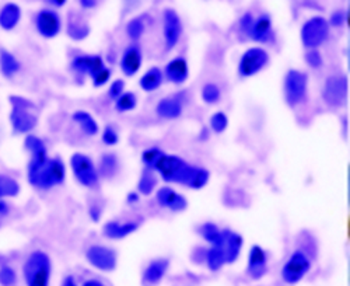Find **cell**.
Masks as SVG:
<instances>
[{"instance_id":"1","label":"cell","mask_w":350,"mask_h":286,"mask_svg":"<svg viewBox=\"0 0 350 286\" xmlns=\"http://www.w3.org/2000/svg\"><path fill=\"white\" fill-rule=\"evenodd\" d=\"M10 124L16 135L30 133L38 124V107L25 97L10 96Z\"/></svg>"},{"instance_id":"2","label":"cell","mask_w":350,"mask_h":286,"mask_svg":"<svg viewBox=\"0 0 350 286\" xmlns=\"http://www.w3.org/2000/svg\"><path fill=\"white\" fill-rule=\"evenodd\" d=\"M51 275L52 261L45 251L36 250L27 257L23 265L25 286H49Z\"/></svg>"},{"instance_id":"3","label":"cell","mask_w":350,"mask_h":286,"mask_svg":"<svg viewBox=\"0 0 350 286\" xmlns=\"http://www.w3.org/2000/svg\"><path fill=\"white\" fill-rule=\"evenodd\" d=\"M27 179L28 183L38 190H51L65 183L66 167L59 157L48 159L42 167L27 173Z\"/></svg>"},{"instance_id":"4","label":"cell","mask_w":350,"mask_h":286,"mask_svg":"<svg viewBox=\"0 0 350 286\" xmlns=\"http://www.w3.org/2000/svg\"><path fill=\"white\" fill-rule=\"evenodd\" d=\"M154 170L159 171V174L165 183H177L187 187L192 177L195 166L189 164L180 156L164 153Z\"/></svg>"},{"instance_id":"5","label":"cell","mask_w":350,"mask_h":286,"mask_svg":"<svg viewBox=\"0 0 350 286\" xmlns=\"http://www.w3.org/2000/svg\"><path fill=\"white\" fill-rule=\"evenodd\" d=\"M240 30L250 40L259 44H271L276 40L272 18L268 14H260L256 18L251 13L244 14L240 18Z\"/></svg>"},{"instance_id":"6","label":"cell","mask_w":350,"mask_h":286,"mask_svg":"<svg viewBox=\"0 0 350 286\" xmlns=\"http://www.w3.org/2000/svg\"><path fill=\"white\" fill-rule=\"evenodd\" d=\"M329 31H331V27L327 18H324L323 16L311 17L301 27V31H300L301 44L308 51L317 49L327 42V40L329 38Z\"/></svg>"},{"instance_id":"7","label":"cell","mask_w":350,"mask_h":286,"mask_svg":"<svg viewBox=\"0 0 350 286\" xmlns=\"http://www.w3.org/2000/svg\"><path fill=\"white\" fill-rule=\"evenodd\" d=\"M308 76L297 69H290L284 77V99L288 107L300 105L307 96Z\"/></svg>"},{"instance_id":"8","label":"cell","mask_w":350,"mask_h":286,"mask_svg":"<svg viewBox=\"0 0 350 286\" xmlns=\"http://www.w3.org/2000/svg\"><path fill=\"white\" fill-rule=\"evenodd\" d=\"M311 267L312 263L310 257L303 250H296L282 268V279L288 285H297L306 278Z\"/></svg>"},{"instance_id":"9","label":"cell","mask_w":350,"mask_h":286,"mask_svg":"<svg viewBox=\"0 0 350 286\" xmlns=\"http://www.w3.org/2000/svg\"><path fill=\"white\" fill-rule=\"evenodd\" d=\"M70 167L76 180L87 188H94L98 185V171L90 156L84 153H75L70 157Z\"/></svg>"},{"instance_id":"10","label":"cell","mask_w":350,"mask_h":286,"mask_svg":"<svg viewBox=\"0 0 350 286\" xmlns=\"http://www.w3.org/2000/svg\"><path fill=\"white\" fill-rule=\"evenodd\" d=\"M349 86L343 75H332L325 80L323 99L332 108H340L347 101Z\"/></svg>"},{"instance_id":"11","label":"cell","mask_w":350,"mask_h":286,"mask_svg":"<svg viewBox=\"0 0 350 286\" xmlns=\"http://www.w3.org/2000/svg\"><path fill=\"white\" fill-rule=\"evenodd\" d=\"M269 64V53L264 48L247 49L239 62V75L241 77H251L258 75Z\"/></svg>"},{"instance_id":"12","label":"cell","mask_w":350,"mask_h":286,"mask_svg":"<svg viewBox=\"0 0 350 286\" xmlns=\"http://www.w3.org/2000/svg\"><path fill=\"white\" fill-rule=\"evenodd\" d=\"M85 259L90 265L103 271L112 272L118 264V255L116 251L105 246H92L85 251Z\"/></svg>"},{"instance_id":"13","label":"cell","mask_w":350,"mask_h":286,"mask_svg":"<svg viewBox=\"0 0 350 286\" xmlns=\"http://www.w3.org/2000/svg\"><path fill=\"white\" fill-rule=\"evenodd\" d=\"M36 28L42 38H55L62 30L61 16L52 9H42L36 16Z\"/></svg>"},{"instance_id":"14","label":"cell","mask_w":350,"mask_h":286,"mask_svg":"<svg viewBox=\"0 0 350 286\" xmlns=\"http://www.w3.org/2000/svg\"><path fill=\"white\" fill-rule=\"evenodd\" d=\"M163 34H164V44H165L167 51L174 49L181 40L183 21H181L178 13L172 9L164 10Z\"/></svg>"},{"instance_id":"15","label":"cell","mask_w":350,"mask_h":286,"mask_svg":"<svg viewBox=\"0 0 350 286\" xmlns=\"http://www.w3.org/2000/svg\"><path fill=\"white\" fill-rule=\"evenodd\" d=\"M267 274H268V254L260 246L254 244L248 254L247 275L254 281H259Z\"/></svg>"},{"instance_id":"16","label":"cell","mask_w":350,"mask_h":286,"mask_svg":"<svg viewBox=\"0 0 350 286\" xmlns=\"http://www.w3.org/2000/svg\"><path fill=\"white\" fill-rule=\"evenodd\" d=\"M25 149L31 153V160L28 164V173L30 171H36L40 167H42L48 161V151L42 139H40L36 135H28L24 140Z\"/></svg>"},{"instance_id":"17","label":"cell","mask_w":350,"mask_h":286,"mask_svg":"<svg viewBox=\"0 0 350 286\" xmlns=\"http://www.w3.org/2000/svg\"><path fill=\"white\" fill-rule=\"evenodd\" d=\"M156 199L161 208L172 212H183L188 208V199L171 187H161L156 192Z\"/></svg>"},{"instance_id":"18","label":"cell","mask_w":350,"mask_h":286,"mask_svg":"<svg viewBox=\"0 0 350 286\" xmlns=\"http://www.w3.org/2000/svg\"><path fill=\"white\" fill-rule=\"evenodd\" d=\"M244 246V239L240 233L230 231V229H223V251L226 257V264H234L241 254Z\"/></svg>"},{"instance_id":"19","label":"cell","mask_w":350,"mask_h":286,"mask_svg":"<svg viewBox=\"0 0 350 286\" xmlns=\"http://www.w3.org/2000/svg\"><path fill=\"white\" fill-rule=\"evenodd\" d=\"M70 68L73 72L80 75L96 76L103 68H105L101 55H80L73 58Z\"/></svg>"},{"instance_id":"20","label":"cell","mask_w":350,"mask_h":286,"mask_svg":"<svg viewBox=\"0 0 350 286\" xmlns=\"http://www.w3.org/2000/svg\"><path fill=\"white\" fill-rule=\"evenodd\" d=\"M142 62H143V55H142L140 45L139 44H132L122 53L121 69H122L125 76L132 77L140 70Z\"/></svg>"},{"instance_id":"21","label":"cell","mask_w":350,"mask_h":286,"mask_svg":"<svg viewBox=\"0 0 350 286\" xmlns=\"http://www.w3.org/2000/svg\"><path fill=\"white\" fill-rule=\"evenodd\" d=\"M165 79L172 84H183L189 77V66L184 56H177V58L171 60L164 69Z\"/></svg>"},{"instance_id":"22","label":"cell","mask_w":350,"mask_h":286,"mask_svg":"<svg viewBox=\"0 0 350 286\" xmlns=\"http://www.w3.org/2000/svg\"><path fill=\"white\" fill-rule=\"evenodd\" d=\"M170 261L167 259L153 260L143 271L142 286H157L165 276Z\"/></svg>"},{"instance_id":"23","label":"cell","mask_w":350,"mask_h":286,"mask_svg":"<svg viewBox=\"0 0 350 286\" xmlns=\"http://www.w3.org/2000/svg\"><path fill=\"white\" fill-rule=\"evenodd\" d=\"M139 229L137 222H107L103 227V232L108 239L112 240H122L129 235L135 233Z\"/></svg>"},{"instance_id":"24","label":"cell","mask_w":350,"mask_h":286,"mask_svg":"<svg viewBox=\"0 0 350 286\" xmlns=\"http://www.w3.org/2000/svg\"><path fill=\"white\" fill-rule=\"evenodd\" d=\"M183 101L180 97H165L156 107L157 116L165 120H177L183 116Z\"/></svg>"},{"instance_id":"25","label":"cell","mask_w":350,"mask_h":286,"mask_svg":"<svg viewBox=\"0 0 350 286\" xmlns=\"http://www.w3.org/2000/svg\"><path fill=\"white\" fill-rule=\"evenodd\" d=\"M21 20V9L16 3H8L0 10V28L12 31Z\"/></svg>"},{"instance_id":"26","label":"cell","mask_w":350,"mask_h":286,"mask_svg":"<svg viewBox=\"0 0 350 286\" xmlns=\"http://www.w3.org/2000/svg\"><path fill=\"white\" fill-rule=\"evenodd\" d=\"M73 121L80 127V129L84 132L87 136H96L98 133V122L94 120L90 112L87 111H76L72 116Z\"/></svg>"},{"instance_id":"27","label":"cell","mask_w":350,"mask_h":286,"mask_svg":"<svg viewBox=\"0 0 350 286\" xmlns=\"http://www.w3.org/2000/svg\"><path fill=\"white\" fill-rule=\"evenodd\" d=\"M163 80H164V75H163L161 69L152 68L142 76L139 84H140V89L143 92L152 93V92L160 89V86L163 84Z\"/></svg>"},{"instance_id":"28","label":"cell","mask_w":350,"mask_h":286,"mask_svg":"<svg viewBox=\"0 0 350 286\" xmlns=\"http://www.w3.org/2000/svg\"><path fill=\"white\" fill-rule=\"evenodd\" d=\"M21 69V64L8 49H0V72L8 79L14 77Z\"/></svg>"},{"instance_id":"29","label":"cell","mask_w":350,"mask_h":286,"mask_svg":"<svg viewBox=\"0 0 350 286\" xmlns=\"http://www.w3.org/2000/svg\"><path fill=\"white\" fill-rule=\"evenodd\" d=\"M198 232L203 237V240L208 242L212 247L223 246V231H220L217 224H215L212 222H206L202 226H199Z\"/></svg>"},{"instance_id":"30","label":"cell","mask_w":350,"mask_h":286,"mask_svg":"<svg viewBox=\"0 0 350 286\" xmlns=\"http://www.w3.org/2000/svg\"><path fill=\"white\" fill-rule=\"evenodd\" d=\"M68 36L75 41L85 40L90 36V25L79 17H70L68 23Z\"/></svg>"},{"instance_id":"31","label":"cell","mask_w":350,"mask_h":286,"mask_svg":"<svg viewBox=\"0 0 350 286\" xmlns=\"http://www.w3.org/2000/svg\"><path fill=\"white\" fill-rule=\"evenodd\" d=\"M120 170V161L116 155L113 153H105L101 157L100 161V168L98 171V176H103L104 179H112L116 173H118Z\"/></svg>"},{"instance_id":"32","label":"cell","mask_w":350,"mask_h":286,"mask_svg":"<svg viewBox=\"0 0 350 286\" xmlns=\"http://www.w3.org/2000/svg\"><path fill=\"white\" fill-rule=\"evenodd\" d=\"M205 261L212 272L220 271L226 265V257L221 247H211L205 251Z\"/></svg>"},{"instance_id":"33","label":"cell","mask_w":350,"mask_h":286,"mask_svg":"<svg viewBox=\"0 0 350 286\" xmlns=\"http://www.w3.org/2000/svg\"><path fill=\"white\" fill-rule=\"evenodd\" d=\"M157 187V179L154 176V173L152 170H148L144 168L143 173L139 179V183H137V191H139V195H144V196H149L153 194L154 188Z\"/></svg>"},{"instance_id":"34","label":"cell","mask_w":350,"mask_h":286,"mask_svg":"<svg viewBox=\"0 0 350 286\" xmlns=\"http://www.w3.org/2000/svg\"><path fill=\"white\" fill-rule=\"evenodd\" d=\"M20 194V184L10 176L0 173V199L16 198Z\"/></svg>"},{"instance_id":"35","label":"cell","mask_w":350,"mask_h":286,"mask_svg":"<svg viewBox=\"0 0 350 286\" xmlns=\"http://www.w3.org/2000/svg\"><path fill=\"white\" fill-rule=\"evenodd\" d=\"M209 180H211V171L205 167L195 166L192 177H191L187 187H189L192 190H202L203 187L208 185Z\"/></svg>"},{"instance_id":"36","label":"cell","mask_w":350,"mask_h":286,"mask_svg":"<svg viewBox=\"0 0 350 286\" xmlns=\"http://www.w3.org/2000/svg\"><path fill=\"white\" fill-rule=\"evenodd\" d=\"M163 155H164V152L160 148H157V146H153V148H149V149L143 151V153H142V163L144 164V168L154 171L156 164L163 157Z\"/></svg>"},{"instance_id":"37","label":"cell","mask_w":350,"mask_h":286,"mask_svg":"<svg viewBox=\"0 0 350 286\" xmlns=\"http://www.w3.org/2000/svg\"><path fill=\"white\" fill-rule=\"evenodd\" d=\"M200 96H202V100H203V101H205V103L209 104V105H212V104H216V103L220 101V99H221V90H220V88H219L217 84H215V83H206L205 86H203Z\"/></svg>"},{"instance_id":"38","label":"cell","mask_w":350,"mask_h":286,"mask_svg":"<svg viewBox=\"0 0 350 286\" xmlns=\"http://www.w3.org/2000/svg\"><path fill=\"white\" fill-rule=\"evenodd\" d=\"M137 107V97L132 92L124 93L118 100L115 101V108L118 112H128Z\"/></svg>"},{"instance_id":"39","label":"cell","mask_w":350,"mask_h":286,"mask_svg":"<svg viewBox=\"0 0 350 286\" xmlns=\"http://www.w3.org/2000/svg\"><path fill=\"white\" fill-rule=\"evenodd\" d=\"M144 21L142 17L132 18L126 25V34L132 41H139L144 34Z\"/></svg>"},{"instance_id":"40","label":"cell","mask_w":350,"mask_h":286,"mask_svg":"<svg viewBox=\"0 0 350 286\" xmlns=\"http://www.w3.org/2000/svg\"><path fill=\"white\" fill-rule=\"evenodd\" d=\"M209 124H211V128H212L213 132L221 133V132H224V131L227 129V127H228V118H227V116H226V114H224L223 111H217V112H215L213 116L211 117Z\"/></svg>"},{"instance_id":"41","label":"cell","mask_w":350,"mask_h":286,"mask_svg":"<svg viewBox=\"0 0 350 286\" xmlns=\"http://www.w3.org/2000/svg\"><path fill=\"white\" fill-rule=\"evenodd\" d=\"M17 272L13 267L5 264L0 267V286H16Z\"/></svg>"},{"instance_id":"42","label":"cell","mask_w":350,"mask_h":286,"mask_svg":"<svg viewBox=\"0 0 350 286\" xmlns=\"http://www.w3.org/2000/svg\"><path fill=\"white\" fill-rule=\"evenodd\" d=\"M101 139H103L104 145H107V146H115V145H118L120 135H118V132L115 131V128H112V127L108 125V127L104 128V132H103V135H101Z\"/></svg>"},{"instance_id":"43","label":"cell","mask_w":350,"mask_h":286,"mask_svg":"<svg viewBox=\"0 0 350 286\" xmlns=\"http://www.w3.org/2000/svg\"><path fill=\"white\" fill-rule=\"evenodd\" d=\"M306 62L310 68L312 69H319L321 66H323L324 64V60H323V55L319 53L318 49H310L307 53H306Z\"/></svg>"},{"instance_id":"44","label":"cell","mask_w":350,"mask_h":286,"mask_svg":"<svg viewBox=\"0 0 350 286\" xmlns=\"http://www.w3.org/2000/svg\"><path fill=\"white\" fill-rule=\"evenodd\" d=\"M124 93H125V81L124 80L118 79V80H115V81L111 83L109 90H108V97L111 100L116 101Z\"/></svg>"},{"instance_id":"45","label":"cell","mask_w":350,"mask_h":286,"mask_svg":"<svg viewBox=\"0 0 350 286\" xmlns=\"http://www.w3.org/2000/svg\"><path fill=\"white\" fill-rule=\"evenodd\" d=\"M111 76H112V70L107 66L103 68L96 76L92 77L93 79V86H94V88H103V86H105L109 81Z\"/></svg>"},{"instance_id":"46","label":"cell","mask_w":350,"mask_h":286,"mask_svg":"<svg viewBox=\"0 0 350 286\" xmlns=\"http://www.w3.org/2000/svg\"><path fill=\"white\" fill-rule=\"evenodd\" d=\"M346 14L345 12H335L332 16H331V20L328 21L329 27H335V28H340L345 25V21H346Z\"/></svg>"},{"instance_id":"47","label":"cell","mask_w":350,"mask_h":286,"mask_svg":"<svg viewBox=\"0 0 350 286\" xmlns=\"http://www.w3.org/2000/svg\"><path fill=\"white\" fill-rule=\"evenodd\" d=\"M140 201V195L137 192H129L126 196L128 205H136Z\"/></svg>"},{"instance_id":"48","label":"cell","mask_w":350,"mask_h":286,"mask_svg":"<svg viewBox=\"0 0 350 286\" xmlns=\"http://www.w3.org/2000/svg\"><path fill=\"white\" fill-rule=\"evenodd\" d=\"M9 212H10L9 204L5 201V199H0V216L5 218L9 215Z\"/></svg>"},{"instance_id":"49","label":"cell","mask_w":350,"mask_h":286,"mask_svg":"<svg viewBox=\"0 0 350 286\" xmlns=\"http://www.w3.org/2000/svg\"><path fill=\"white\" fill-rule=\"evenodd\" d=\"M97 3L98 2H96V0H81L80 6L84 9H94V8H97Z\"/></svg>"},{"instance_id":"50","label":"cell","mask_w":350,"mask_h":286,"mask_svg":"<svg viewBox=\"0 0 350 286\" xmlns=\"http://www.w3.org/2000/svg\"><path fill=\"white\" fill-rule=\"evenodd\" d=\"M61 286H79L75 276L73 275H68L65 276V279L62 281V285Z\"/></svg>"},{"instance_id":"51","label":"cell","mask_w":350,"mask_h":286,"mask_svg":"<svg viewBox=\"0 0 350 286\" xmlns=\"http://www.w3.org/2000/svg\"><path fill=\"white\" fill-rule=\"evenodd\" d=\"M100 215H101V212H100V209H98L97 207H92V208H90V216H92V219H93L94 222H98V220H100Z\"/></svg>"},{"instance_id":"52","label":"cell","mask_w":350,"mask_h":286,"mask_svg":"<svg viewBox=\"0 0 350 286\" xmlns=\"http://www.w3.org/2000/svg\"><path fill=\"white\" fill-rule=\"evenodd\" d=\"M83 286H105V285L101 281H98V279H87L83 283Z\"/></svg>"},{"instance_id":"53","label":"cell","mask_w":350,"mask_h":286,"mask_svg":"<svg viewBox=\"0 0 350 286\" xmlns=\"http://www.w3.org/2000/svg\"><path fill=\"white\" fill-rule=\"evenodd\" d=\"M45 3H48V5L53 6V8H62V6L66 5L65 0H48V2H45Z\"/></svg>"}]
</instances>
